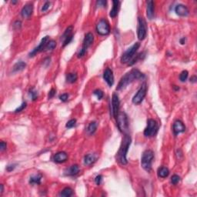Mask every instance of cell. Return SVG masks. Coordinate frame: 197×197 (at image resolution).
I'll return each instance as SVG.
<instances>
[{"mask_svg": "<svg viewBox=\"0 0 197 197\" xmlns=\"http://www.w3.org/2000/svg\"><path fill=\"white\" fill-rule=\"evenodd\" d=\"M145 75L140 72V70L137 69H133L131 71L128 72L126 74L123 76L121 79L119 80V84L116 87V90H123L125 88L128 86L129 84L133 83L134 81L138 80V79H144Z\"/></svg>", "mask_w": 197, "mask_h": 197, "instance_id": "obj_1", "label": "cell"}, {"mask_svg": "<svg viewBox=\"0 0 197 197\" xmlns=\"http://www.w3.org/2000/svg\"><path fill=\"white\" fill-rule=\"evenodd\" d=\"M131 142L132 139L130 136L125 133L123 136V141H122L121 146L116 155V160L120 163L121 165H126L128 163L126 155H127Z\"/></svg>", "mask_w": 197, "mask_h": 197, "instance_id": "obj_2", "label": "cell"}, {"mask_svg": "<svg viewBox=\"0 0 197 197\" xmlns=\"http://www.w3.org/2000/svg\"><path fill=\"white\" fill-rule=\"evenodd\" d=\"M154 159V153L151 149H147L144 151L141 158V165L143 170L146 172H149L152 170V164Z\"/></svg>", "mask_w": 197, "mask_h": 197, "instance_id": "obj_3", "label": "cell"}, {"mask_svg": "<svg viewBox=\"0 0 197 197\" xmlns=\"http://www.w3.org/2000/svg\"><path fill=\"white\" fill-rule=\"evenodd\" d=\"M116 119L117 126L119 131L124 134L126 133L129 130V121H128L127 115L125 114V112H119Z\"/></svg>", "mask_w": 197, "mask_h": 197, "instance_id": "obj_4", "label": "cell"}, {"mask_svg": "<svg viewBox=\"0 0 197 197\" xmlns=\"http://www.w3.org/2000/svg\"><path fill=\"white\" fill-rule=\"evenodd\" d=\"M140 47V43H134V44L130 48H129L125 53H123V55L121 56L120 59L121 62L123 64L129 63V62L131 61V60H133V58L135 56L136 52L138 51V49H139Z\"/></svg>", "mask_w": 197, "mask_h": 197, "instance_id": "obj_5", "label": "cell"}, {"mask_svg": "<svg viewBox=\"0 0 197 197\" xmlns=\"http://www.w3.org/2000/svg\"><path fill=\"white\" fill-rule=\"evenodd\" d=\"M159 130V125L156 120L149 119L147 120V125L144 130V136L146 137H153L157 134Z\"/></svg>", "mask_w": 197, "mask_h": 197, "instance_id": "obj_6", "label": "cell"}, {"mask_svg": "<svg viewBox=\"0 0 197 197\" xmlns=\"http://www.w3.org/2000/svg\"><path fill=\"white\" fill-rule=\"evenodd\" d=\"M94 42V36L92 32H88L85 35V37H84V39H83V47L81 48V49L79 50V52L78 53L77 55H78V58H82L85 55L87 51V49L89 48V46H91L93 43Z\"/></svg>", "mask_w": 197, "mask_h": 197, "instance_id": "obj_7", "label": "cell"}, {"mask_svg": "<svg viewBox=\"0 0 197 197\" xmlns=\"http://www.w3.org/2000/svg\"><path fill=\"white\" fill-rule=\"evenodd\" d=\"M96 32L100 36H107L110 32V26L109 22L105 19H101L95 27Z\"/></svg>", "mask_w": 197, "mask_h": 197, "instance_id": "obj_8", "label": "cell"}, {"mask_svg": "<svg viewBox=\"0 0 197 197\" xmlns=\"http://www.w3.org/2000/svg\"><path fill=\"white\" fill-rule=\"evenodd\" d=\"M147 35V26L146 22L144 18H138V26H137V36L140 40L145 39Z\"/></svg>", "mask_w": 197, "mask_h": 197, "instance_id": "obj_9", "label": "cell"}, {"mask_svg": "<svg viewBox=\"0 0 197 197\" xmlns=\"http://www.w3.org/2000/svg\"><path fill=\"white\" fill-rule=\"evenodd\" d=\"M146 93H147V85L146 83H143L136 95L133 98V100H132L133 103H134L135 105H140L146 97Z\"/></svg>", "mask_w": 197, "mask_h": 197, "instance_id": "obj_10", "label": "cell"}, {"mask_svg": "<svg viewBox=\"0 0 197 197\" xmlns=\"http://www.w3.org/2000/svg\"><path fill=\"white\" fill-rule=\"evenodd\" d=\"M119 105H120V102H119V95L116 93H113L112 97V105H111V108H112L111 114L115 119L116 118L117 115L119 112Z\"/></svg>", "mask_w": 197, "mask_h": 197, "instance_id": "obj_11", "label": "cell"}, {"mask_svg": "<svg viewBox=\"0 0 197 197\" xmlns=\"http://www.w3.org/2000/svg\"><path fill=\"white\" fill-rule=\"evenodd\" d=\"M48 42H49V36H46L45 37H43V38L42 39V40H41L40 43L39 44L38 46L36 47V48L29 53V57H33V56H35V55H36L37 53H39V52L43 51Z\"/></svg>", "mask_w": 197, "mask_h": 197, "instance_id": "obj_12", "label": "cell"}, {"mask_svg": "<svg viewBox=\"0 0 197 197\" xmlns=\"http://www.w3.org/2000/svg\"><path fill=\"white\" fill-rule=\"evenodd\" d=\"M103 79L108 84L109 87H112L114 84V75L112 70L109 68H106L103 72Z\"/></svg>", "mask_w": 197, "mask_h": 197, "instance_id": "obj_13", "label": "cell"}, {"mask_svg": "<svg viewBox=\"0 0 197 197\" xmlns=\"http://www.w3.org/2000/svg\"><path fill=\"white\" fill-rule=\"evenodd\" d=\"M172 131L174 133V135L177 136L178 134L184 133L186 131V126L182 122H181L180 120H176L175 121V123H173V125H172Z\"/></svg>", "mask_w": 197, "mask_h": 197, "instance_id": "obj_14", "label": "cell"}, {"mask_svg": "<svg viewBox=\"0 0 197 197\" xmlns=\"http://www.w3.org/2000/svg\"><path fill=\"white\" fill-rule=\"evenodd\" d=\"M175 13L176 15L179 16H182V17H186L189 14V10L185 5L179 4L175 7Z\"/></svg>", "mask_w": 197, "mask_h": 197, "instance_id": "obj_15", "label": "cell"}, {"mask_svg": "<svg viewBox=\"0 0 197 197\" xmlns=\"http://www.w3.org/2000/svg\"><path fill=\"white\" fill-rule=\"evenodd\" d=\"M53 161L56 163H62L68 159V154L66 152L61 151V152H58L55 153L53 157Z\"/></svg>", "mask_w": 197, "mask_h": 197, "instance_id": "obj_16", "label": "cell"}, {"mask_svg": "<svg viewBox=\"0 0 197 197\" xmlns=\"http://www.w3.org/2000/svg\"><path fill=\"white\" fill-rule=\"evenodd\" d=\"M155 4L153 1H148L146 2V15L149 20L154 18L155 15Z\"/></svg>", "mask_w": 197, "mask_h": 197, "instance_id": "obj_17", "label": "cell"}, {"mask_svg": "<svg viewBox=\"0 0 197 197\" xmlns=\"http://www.w3.org/2000/svg\"><path fill=\"white\" fill-rule=\"evenodd\" d=\"M32 12H33V5L29 3L25 5L23 8L22 9L21 15L25 19H29L32 14Z\"/></svg>", "mask_w": 197, "mask_h": 197, "instance_id": "obj_18", "label": "cell"}, {"mask_svg": "<svg viewBox=\"0 0 197 197\" xmlns=\"http://www.w3.org/2000/svg\"><path fill=\"white\" fill-rule=\"evenodd\" d=\"M65 175L66 176H76L77 174L79 172V165L75 164V165H72L71 166H69V168L66 169L65 170Z\"/></svg>", "mask_w": 197, "mask_h": 197, "instance_id": "obj_19", "label": "cell"}, {"mask_svg": "<svg viewBox=\"0 0 197 197\" xmlns=\"http://www.w3.org/2000/svg\"><path fill=\"white\" fill-rule=\"evenodd\" d=\"M97 157L93 153H89L86 155L84 157V165H91L96 161Z\"/></svg>", "mask_w": 197, "mask_h": 197, "instance_id": "obj_20", "label": "cell"}, {"mask_svg": "<svg viewBox=\"0 0 197 197\" xmlns=\"http://www.w3.org/2000/svg\"><path fill=\"white\" fill-rule=\"evenodd\" d=\"M119 5H120L119 1H112V8L109 13V16L111 18H115L117 15L119 9Z\"/></svg>", "mask_w": 197, "mask_h": 197, "instance_id": "obj_21", "label": "cell"}, {"mask_svg": "<svg viewBox=\"0 0 197 197\" xmlns=\"http://www.w3.org/2000/svg\"><path fill=\"white\" fill-rule=\"evenodd\" d=\"M157 175L159 176V178H166L169 175H170V170L167 167H165V166H162V167L159 168L158 169V171H157Z\"/></svg>", "mask_w": 197, "mask_h": 197, "instance_id": "obj_22", "label": "cell"}, {"mask_svg": "<svg viewBox=\"0 0 197 197\" xmlns=\"http://www.w3.org/2000/svg\"><path fill=\"white\" fill-rule=\"evenodd\" d=\"M26 67V62H24L22 61H19L14 65V66H13V72H20V71H22L23 69H25Z\"/></svg>", "mask_w": 197, "mask_h": 197, "instance_id": "obj_23", "label": "cell"}, {"mask_svg": "<svg viewBox=\"0 0 197 197\" xmlns=\"http://www.w3.org/2000/svg\"><path fill=\"white\" fill-rule=\"evenodd\" d=\"M96 129H97V123L95 122H91L87 127V133L89 136H91L95 133Z\"/></svg>", "mask_w": 197, "mask_h": 197, "instance_id": "obj_24", "label": "cell"}, {"mask_svg": "<svg viewBox=\"0 0 197 197\" xmlns=\"http://www.w3.org/2000/svg\"><path fill=\"white\" fill-rule=\"evenodd\" d=\"M42 180V176L41 175H35L30 177L29 183L31 185H39Z\"/></svg>", "mask_w": 197, "mask_h": 197, "instance_id": "obj_25", "label": "cell"}, {"mask_svg": "<svg viewBox=\"0 0 197 197\" xmlns=\"http://www.w3.org/2000/svg\"><path fill=\"white\" fill-rule=\"evenodd\" d=\"M66 82L69 83H74L75 82H76V80L78 79V76H77L76 73H72V72H70L66 75Z\"/></svg>", "mask_w": 197, "mask_h": 197, "instance_id": "obj_26", "label": "cell"}, {"mask_svg": "<svg viewBox=\"0 0 197 197\" xmlns=\"http://www.w3.org/2000/svg\"><path fill=\"white\" fill-rule=\"evenodd\" d=\"M72 189L70 187H66L64 188L60 193V196L63 197H69L72 195Z\"/></svg>", "mask_w": 197, "mask_h": 197, "instance_id": "obj_27", "label": "cell"}, {"mask_svg": "<svg viewBox=\"0 0 197 197\" xmlns=\"http://www.w3.org/2000/svg\"><path fill=\"white\" fill-rule=\"evenodd\" d=\"M72 29H73V27L72 26H69L68 28H66V29L65 30V32L62 34V36H61V39H62V41L65 40L67 37L70 36L71 35H72Z\"/></svg>", "mask_w": 197, "mask_h": 197, "instance_id": "obj_28", "label": "cell"}, {"mask_svg": "<svg viewBox=\"0 0 197 197\" xmlns=\"http://www.w3.org/2000/svg\"><path fill=\"white\" fill-rule=\"evenodd\" d=\"M56 47V42L54 40H49L47 43L46 46L45 47L44 51H49V50H53Z\"/></svg>", "mask_w": 197, "mask_h": 197, "instance_id": "obj_29", "label": "cell"}, {"mask_svg": "<svg viewBox=\"0 0 197 197\" xmlns=\"http://www.w3.org/2000/svg\"><path fill=\"white\" fill-rule=\"evenodd\" d=\"M188 76H189V72L187 70H183L181 73H180L179 75V80L181 81V82H186L187 79V78H188Z\"/></svg>", "mask_w": 197, "mask_h": 197, "instance_id": "obj_30", "label": "cell"}, {"mask_svg": "<svg viewBox=\"0 0 197 197\" xmlns=\"http://www.w3.org/2000/svg\"><path fill=\"white\" fill-rule=\"evenodd\" d=\"M29 95L31 98H32V101H35L38 98V93H37V91L34 88H32V89H29Z\"/></svg>", "mask_w": 197, "mask_h": 197, "instance_id": "obj_31", "label": "cell"}, {"mask_svg": "<svg viewBox=\"0 0 197 197\" xmlns=\"http://www.w3.org/2000/svg\"><path fill=\"white\" fill-rule=\"evenodd\" d=\"M76 125V119H72L69 120L66 124V127L67 129H71V128H73L75 125Z\"/></svg>", "mask_w": 197, "mask_h": 197, "instance_id": "obj_32", "label": "cell"}, {"mask_svg": "<svg viewBox=\"0 0 197 197\" xmlns=\"http://www.w3.org/2000/svg\"><path fill=\"white\" fill-rule=\"evenodd\" d=\"M93 94L95 95V96H96V97H97V99L99 100H102V98H103V95H104L103 92H102V90H100V89H95V90H94V91H93Z\"/></svg>", "mask_w": 197, "mask_h": 197, "instance_id": "obj_33", "label": "cell"}, {"mask_svg": "<svg viewBox=\"0 0 197 197\" xmlns=\"http://www.w3.org/2000/svg\"><path fill=\"white\" fill-rule=\"evenodd\" d=\"M180 181V177L178 175H173L171 177V183L172 185H176Z\"/></svg>", "mask_w": 197, "mask_h": 197, "instance_id": "obj_34", "label": "cell"}, {"mask_svg": "<svg viewBox=\"0 0 197 197\" xmlns=\"http://www.w3.org/2000/svg\"><path fill=\"white\" fill-rule=\"evenodd\" d=\"M26 106H27V103H26V102H22V103L21 105H20V106H19V107H18V108L16 109H15V113H18V112H22V111L24 110V109H26Z\"/></svg>", "mask_w": 197, "mask_h": 197, "instance_id": "obj_35", "label": "cell"}, {"mask_svg": "<svg viewBox=\"0 0 197 197\" xmlns=\"http://www.w3.org/2000/svg\"><path fill=\"white\" fill-rule=\"evenodd\" d=\"M60 100H61L62 102H66L67 100H68V98H69V94L68 93H63L62 94V95H60Z\"/></svg>", "mask_w": 197, "mask_h": 197, "instance_id": "obj_36", "label": "cell"}, {"mask_svg": "<svg viewBox=\"0 0 197 197\" xmlns=\"http://www.w3.org/2000/svg\"><path fill=\"white\" fill-rule=\"evenodd\" d=\"M106 4H107V2L106 1H103V0H100V1H97L96 2V6L98 7H103V8H105Z\"/></svg>", "mask_w": 197, "mask_h": 197, "instance_id": "obj_37", "label": "cell"}, {"mask_svg": "<svg viewBox=\"0 0 197 197\" xmlns=\"http://www.w3.org/2000/svg\"><path fill=\"white\" fill-rule=\"evenodd\" d=\"M49 6H50V2H46L45 4L43 5V8H42V12H46L49 9Z\"/></svg>", "mask_w": 197, "mask_h": 197, "instance_id": "obj_38", "label": "cell"}, {"mask_svg": "<svg viewBox=\"0 0 197 197\" xmlns=\"http://www.w3.org/2000/svg\"><path fill=\"white\" fill-rule=\"evenodd\" d=\"M102 176L101 175H99L95 178V182L96 183V185H100L101 184V182H102Z\"/></svg>", "mask_w": 197, "mask_h": 197, "instance_id": "obj_39", "label": "cell"}, {"mask_svg": "<svg viewBox=\"0 0 197 197\" xmlns=\"http://www.w3.org/2000/svg\"><path fill=\"white\" fill-rule=\"evenodd\" d=\"M13 26L15 28V29H19L22 26V22L21 21H15L13 24Z\"/></svg>", "mask_w": 197, "mask_h": 197, "instance_id": "obj_40", "label": "cell"}, {"mask_svg": "<svg viewBox=\"0 0 197 197\" xmlns=\"http://www.w3.org/2000/svg\"><path fill=\"white\" fill-rule=\"evenodd\" d=\"M55 93H56V91H55V89H51V90L49 91V95H48V97H49V99H52L53 97H54V95H55Z\"/></svg>", "mask_w": 197, "mask_h": 197, "instance_id": "obj_41", "label": "cell"}, {"mask_svg": "<svg viewBox=\"0 0 197 197\" xmlns=\"http://www.w3.org/2000/svg\"><path fill=\"white\" fill-rule=\"evenodd\" d=\"M6 142H3V141H1V142H0V150H1V152H2V151H4L6 149Z\"/></svg>", "mask_w": 197, "mask_h": 197, "instance_id": "obj_42", "label": "cell"}, {"mask_svg": "<svg viewBox=\"0 0 197 197\" xmlns=\"http://www.w3.org/2000/svg\"><path fill=\"white\" fill-rule=\"evenodd\" d=\"M16 165L15 164H11V165H7L6 166V170L8 172H12L13 170H14V169L15 168Z\"/></svg>", "mask_w": 197, "mask_h": 197, "instance_id": "obj_43", "label": "cell"}, {"mask_svg": "<svg viewBox=\"0 0 197 197\" xmlns=\"http://www.w3.org/2000/svg\"><path fill=\"white\" fill-rule=\"evenodd\" d=\"M186 37H182V39H180L179 43L181 45H184L185 43H186Z\"/></svg>", "mask_w": 197, "mask_h": 197, "instance_id": "obj_44", "label": "cell"}, {"mask_svg": "<svg viewBox=\"0 0 197 197\" xmlns=\"http://www.w3.org/2000/svg\"><path fill=\"white\" fill-rule=\"evenodd\" d=\"M196 80H197V78H196V76H192L190 78V82L191 83H196Z\"/></svg>", "mask_w": 197, "mask_h": 197, "instance_id": "obj_45", "label": "cell"}, {"mask_svg": "<svg viewBox=\"0 0 197 197\" xmlns=\"http://www.w3.org/2000/svg\"><path fill=\"white\" fill-rule=\"evenodd\" d=\"M0 189H0V195H2V193H3V185L2 184L0 185Z\"/></svg>", "mask_w": 197, "mask_h": 197, "instance_id": "obj_46", "label": "cell"}, {"mask_svg": "<svg viewBox=\"0 0 197 197\" xmlns=\"http://www.w3.org/2000/svg\"><path fill=\"white\" fill-rule=\"evenodd\" d=\"M12 3H13V4H15V3H17V1H13Z\"/></svg>", "mask_w": 197, "mask_h": 197, "instance_id": "obj_47", "label": "cell"}]
</instances>
